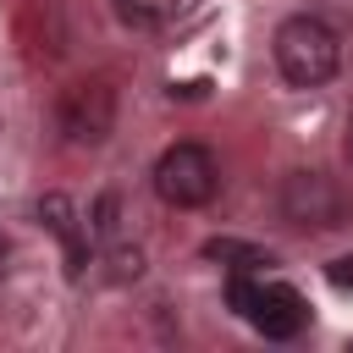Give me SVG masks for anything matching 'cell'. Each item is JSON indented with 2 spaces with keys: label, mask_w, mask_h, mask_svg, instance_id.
Listing matches in <instances>:
<instances>
[{
  "label": "cell",
  "mask_w": 353,
  "mask_h": 353,
  "mask_svg": "<svg viewBox=\"0 0 353 353\" xmlns=\"http://www.w3.org/2000/svg\"><path fill=\"white\" fill-rule=\"evenodd\" d=\"M110 121H116V94H110L105 83H77V88H66V99H61V132H66L72 143H99V138L110 132Z\"/></svg>",
  "instance_id": "277c9868"
},
{
  "label": "cell",
  "mask_w": 353,
  "mask_h": 353,
  "mask_svg": "<svg viewBox=\"0 0 353 353\" xmlns=\"http://www.w3.org/2000/svg\"><path fill=\"white\" fill-rule=\"evenodd\" d=\"M182 6H193V0H182Z\"/></svg>",
  "instance_id": "8fae6325"
},
{
  "label": "cell",
  "mask_w": 353,
  "mask_h": 353,
  "mask_svg": "<svg viewBox=\"0 0 353 353\" xmlns=\"http://www.w3.org/2000/svg\"><path fill=\"white\" fill-rule=\"evenodd\" d=\"M281 215L292 226H336L342 221V193L320 171H292L281 182Z\"/></svg>",
  "instance_id": "3957f363"
},
{
  "label": "cell",
  "mask_w": 353,
  "mask_h": 353,
  "mask_svg": "<svg viewBox=\"0 0 353 353\" xmlns=\"http://www.w3.org/2000/svg\"><path fill=\"white\" fill-rule=\"evenodd\" d=\"M248 320H254L265 336L281 342V336H298V331H303L309 309H303V298H298L292 287H281V281H259V298H254Z\"/></svg>",
  "instance_id": "5b68a950"
},
{
  "label": "cell",
  "mask_w": 353,
  "mask_h": 353,
  "mask_svg": "<svg viewBox=\"0 0 353 353\" xmlns=\"http://www.w3.org/2000/svg\"><path fill=\"white\" fill-rule=\"evenodd\" d=\"M347 160H353V121H347Z\"/></svg>",
  "instance_id": "30bf717a"
},
{
  "label": "cell",
  "mask_w": 353,
  "mask_h": 353,
  "mask_svg": "<svg viewBox=\"0 0 353 353\" xmlns=\"http://www.w3.org/2000/svg\"><path fill=\"white\" fill-rule=\"evenodd\" d=\"M331 281L347 287V281H353V259H336V265H331Z\"/></svg>",
  "instance_id": "ba28073f"
},
{
  "label": "cell",
  "mask_w": 353,
  "mask_h": 353,
  "mask_svg": "<svg viewBox=\"0 0 353 353\" xmlns=\"http://www.w3.org/2000/svg\"><path fill=\"white\" fill-rule=\"evenodd\" d=\"M215 188H221V165L204 143H171L154 160V193L171 210H199L215 199Z\"/></svg>",
  "instance_id": "7a4b0ae2"
},
{
  "label": "cell",
  "mask_w": 353,
  "mask_h": 353,
  "mask_svg": "<svg viewBox=\"0 0 353 353\" xmlns=\"http://www.w3.org/2000/svg\"><path fill=\"white\" fill-rule=\"evenodd\" d=\"M6 259H11V248H6V232H0V281H6Z\"/></svg>",
  "instance_id": "9c48e42d"
},
{
  "label": "cell",
  "mask_w": 353,
  "mask_h": 353,
  "mask_svg": "<svg viewBox=\"0 0 353 353\" xmlns=\"http://www.w3.org/2000/svg\"><path fill=\"white\" fill-rule=\"evenodd\" d=\"M138 270H143V254L138 248H110V276L116 281H132Z\"/></svg>",
  "instance_id": "52a82bcc"
},
{
  "label": "cell",
  "mask_w": 353,
  "mask_h": 353,
  "mask_svg": "<svg viewBox=\"0 0 353 353\" xmlns=\"http://www.w3.org/2000/svg\"><path fill=\"white\" fill-rule=\"evenodd\" d=\"M121 6H127V0H121Z\"/></svg>",
  "instance_id": "7c38bea8"
},
{
  "label": "cell",
  "mask_w": 353,
  "mask_h": 353,
  "mask_svg": "<svg viewBox=\"0 0 353 353\" xmlns=\"http://www.w3.org/2000/svg\"><path fill=\"white\" fill-rule=\"evenodd\" d=\"M276 66L292 88H320L342 66V39L325 17H287L276 28Z\"/></svg>",
  "instance_id": "6da1fadb"
},
{
  "label": "cell",
  "mask_w": 353,
  "mask_h": 353,
  "mask_svg": "<svg viewBox=\"0 0 353 353\" xmlns=\"http://www.w3.org/2000/svg\"><path fill=\"white\" fill-rule=\"evenodd\" d=\"M39 221L61 237V248H66V270L77 276L83 265H88V226H77V210H72V199L66 193H50L44 204H39Z\"/></svg>",
  "instance_id": "8992f818"
}]
</instances>
